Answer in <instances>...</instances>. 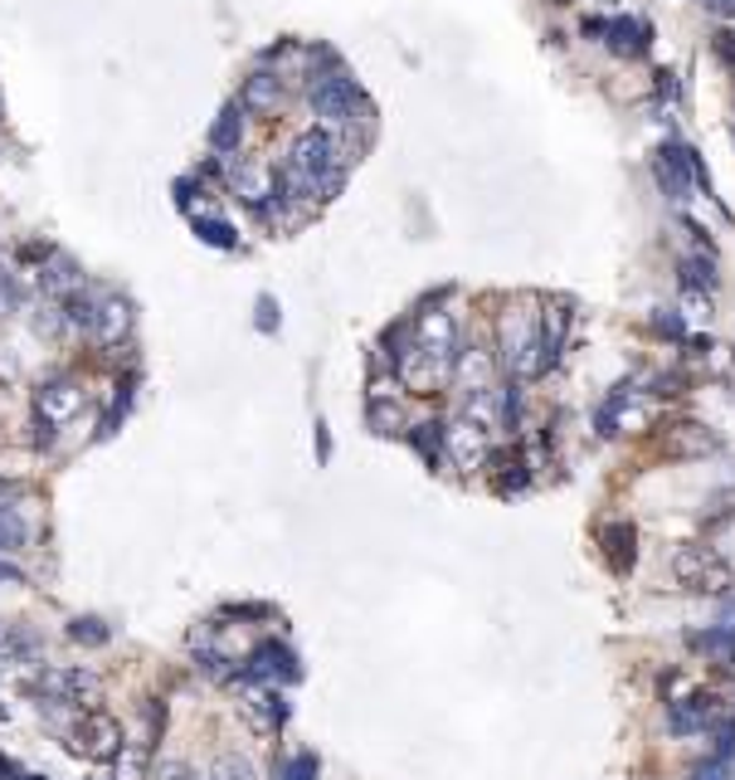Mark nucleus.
<instances>
[{"label":"nucleus","instance_id":"f257e3e1","mask_svg":"<svg viewBox=\"0 0 735 780\" xmlns=\"http://www.w3.org/2000/svg\"><path fill=\"white\" fill-rule=\"evenodd\" d=\"M346 181V146L332 132L312 127V132H298L283 156V171H278V186L292 205H322L332 201Z\"/></svg>","mask_w":735,"mask_h":780},{"label":"nucleus","instance_id":"f03ea898","mask_svg":"<svg viewBox=\"0 0 735 780\" xmlns=\"http://www.w3.org/2000/svg\"><path fill=\"white\" fill-rule=\"evenodd\" d=\"M497 366H507L511 381H536L546 376L541 361V312L511 308L497 322Z\"/></svg>","mask_w":735,"mask_h":780},{"label":"nucleus","instance_id":"7ed1b4c3","mask_svg":"<svg viewBox=\"0 0 735 780\" xmlns=\"http://www.w3.org/2000/svg\"><path fill=\"white\" fill-rule=\"evenodd\" d=\"M308 103H312L317 122H322V132H332V137H351V132H356V117L365 113L361 89H356V83H351L337 64L327 69V73H312Z\"/></svg>","mask_w":735,"mask_h":780},{"label":"nucleus","instance_id":"20e7f679","mask_svg":"<svg viewBox=\"0 0 735 780\" xmlns=\"http://www.w3.org/2000/svg\"><path fill=\"white\" fill-rule=\"evenodd\" d=\"M122 741H127V731L113 712H97V707H79V717H73V727L64 731V747L73 756H83V761H113L122 751Z\"/></svg>","mask_w":735,"mask_h":780},{"label":"nucleus","instance_id":"39448f33","mask_svg":"<svg viewBox=\"0 0 735 780\" xmlns=\"http://www.w3.org/2000/svg\"><path fill=\"white\" fill-rule=\"evenodd\" d=\"M30 692L40 698V707H89L97 702V678L83 668H44L30 682Z\"/></svg>","mask_w":735,"mask_h":780},{"label":"nucleus","instance_id":"423d86ee","mask_svg":"<svg viewBox=\"0 0 735 780\" xmlns=\"http://www.w3.org/2000/svg\"><path fill=\"white\" fill-rule=\"evenodd\" d=\"M83 406H89V390L73 381V376H54V381H44L34 390V410H40V424H49V430L79 420Z\"/></svg>","mask_w":735,"mask_h":780},{"label":"nucleus","instance_id":"0eeeda50","mask_svg":"<svg viewBox=\"0 0 735 780\" xmlns=\"http://www.w3.org/2000/svg\"><path fill=\"white\" fill-rule=\"evenodd\" d=\"M444 459H453L458 469H483L487 459H493V434L483 430V424H473L468 414L463 420H453L444 424Z\"/></svg>","mask_w":735,"mask_h":780},{"label":"nucleus","instance_id":"6e6552de","mask_svg":"<svg viewBox=\"0 0 735 780\" xmlns=\"http://www.w3.org/2000/svg\"><path fill=\"white\" fill-rule=\"evenodd\" d=\"M244 678H249V682H268V688H278V682H298V678H302V664H298V654H292L288 644L263 639L259 649L249 654V664H244Z\"/></svg>","mask_w":735,"mask_h":780},{"label":"nucleus","instance_id":"1a4fd4ad","mask_svg":"<svg viewBox=\"0 0 735 780\" xmlns=\"http://www.w3.org/2000/svg\"><path fill=\"white\" fill-rule=\"evenodd\" d=\"M410 341L420 351H428V357L453 361V351H458V322H453V312H444V308H428V312H420V322L410 327Z\"/></svg>","mask_w":735,"mask_h":780},{"label":"nucleus","instance_id":"9d476101","mask_svg":"<svg viewBox=\"0 0 735 780\" xmlns=\"http://www.w3.org/2000/svg\"><path fill=\"white\" fill-rule=\"evenodd\" d=\"M229 181H235L239 201H249L259 215L278 201V195H283V186H278V171L268 162H239L235 171H229Z\"/></svg>","mask_w":735,"mask_h":780},{"label":"nucleus","instance_id":"9b49d317","mask_svg":"<svg viewBox=\"0 0 735 780\" xmlns=\"http://www.w3.org/2000/svg\"><path fill=\"white\" fill-rule=\"evenodd\" d=\"M716 717H721V698H716V692H687L682 702L667 707V727L677 731V737H692V731L716 727Z\"/></svg>","mask_w":735,"mask_h":780},{"label":"nucleus","instance_id":"f8f14e48","mask_svg":"<svg viewBox=\"0 0 735 780\" xmlns=\"http://www.w3.org/2000/svg\"><path fill=\"white\" fill-rule=\"evenodd\" d=\"M448 381H458L463 396L497 386V357H493V351H483V347H458V351H453V376H448Z\"/></svg>","mask_w":735,"mask_h":780},{"label":"nucleus","instance_id":"ddd939ff","mask_svg":"<svg viewBox=\"0 0 735 780\" xmlns=\"http://www.w3.org/2000/svg\"><path fill=\"white\" fill-rule=\"evenodd\" d=\"M590 34H604V44L614 49V54H643L648 49V24H639V20H590L584 24Z\"/></svg>","mask_w":735,"mask_h":780},{"label":"nucleus","instance_id":"4468645a","mask_svg":"<svg viewBox=\"0 0 735 780\" xmlns=\"http://www.w3.org/2000/svg\"><path fill=\"white\" fill-rule=\"evenodd\" d=\"M599 546H604L609 566L619 571H633V556H639V532H633V522H604L599 527Z\"/></svg>","mask_w":735,"mask_h":780},{"label":"nucleus","instance_id":"2eb2a0df","mask_svg":"<svg viewBox=\"0 0 735 780\" xmlns=\"http://www.w3.org/2000/svg\"><path fill=\"white\" fill-rule=\"evenodd\" d=\"M395 381H375L371 386V406H365V420H371L375 434H400L404 414H400V396H395Z\"/></svg>","mask_w":735,"mask_h":780},{"label":"nucleus","instance_id":"dca6fc26","mask_svg":"<svg viewBox=\"0 0 735 780\" xmlns=\"http://www.w3.org/2000/svg\"><path fill=\"white\" fill-rule=\"evenodd\" d=\"M278 103H283V73H268V69L253 73L239 93L244 113H278Z\"/></svg>","mask_w":735,"mask_h":780},{"label":"nucleus","instance_id":"f3484780","mask_svg":"<svg viewBox=\"0 0 735 780\" xmlns=\"http://www.w3.org/2000/svg\"><path fill=\"white\" fill-rule=\"evenodd\" d=\"M566 332H570V308L566 302H546V312H541V361H546V371L560 361V351H566Z\"/></svg>","mask_w":735,"mask_h":780},{"label":"nucleus","instance_id":"a211bd4d","mask_svg":"<svg viewBox=\"0 0 735 780\" xmlns=\"http://www.w3.org/2000/svg\"><path fill=\"white\" fill-rule=\"evenodd\" d=\"M127 327H132V308H127V298H97V312H93V337L97 341H122L127 337Z\"/></svg>","mask_w":735,"mask_h":780},{"label":"nucleus","instance_id":"6ab92c4d","mask_svg":"<svg viewBox=\"0 0 735 780\" xmlns=\"http://www.w3.org/2000/svg\"><path fill=\"white\" fill-rule=\"evenodd\" d=\"M210 146L219 156H235L239 146H244V107L239 103H229L225 113H219V122L210 127Z\"/></svg>","mask_w":735,"mask_h":780},{"label":"nucleus","instance_id":"aec40b11","mask_svg":"<svg viewBox=\"0 0 735 780\" xmlns=\"http://www.w3.org/2000/svg\"><path fill=\"white\" fill-rule=\"evenodd\" d=\"M152 771V747H142V741H122V751L113 756V780H146Z\"/></svg>","mask_w":735,"mask_h":780},{"label":"nucleus","instance_id":"412c9836","mask_svg":"<svg viewBox=\"0 0 735 780\" xmlns=\"http://www.w3.org/2000/svg\"><path fill=\"white\" fill-rule=\"evenodd\" d=\"M40 284L49 298H69V292H79V268H73L64 254H54V259L40 268Z\"/></svg>","mask_w":735,"mask_h":780},{"label":"nucleus","instance_id":"4be33fe9","mask_svg":"<svg viewBox=\"0 0 735 780\" xmlns=\"http://www.w3.org/2000/svg\"><path fill=\"white\" fill-rule=\"evenodd\" d=\"M410 444L420 449V459L428 463V469H434V463L444 459V424H438V420H424V424H414V430H410Z\"/></svg>","mask_w":735,"mask_h":780},{"label":"nucleus","instance_id":"5701e85b","mask_svg":"<svg viewBox=\"0 0 735 780\" xmlns=\"http://www.w3.org/2000/svg\"><path fill=\"white\" fill-rule=\"evenodd\" d=\"M30 542V522L20 517V507H0V556L20 552Z\"/></svg>","mask_w":735,"mask_h":780},{"label":"nucleus","instance_id":"b1692460","mask_svg":"<svg viewBox=\"0 0 735 780\" xmlns=\"http://www.w3.org/2000/svg\"><path fill=\"white\" fill-rule=\"evenodd\" d=\"M692 649L696 654H712V658H726V664H735V629H696L692 634Z\"/></svg>","mask_w":735,"mask_h":780},{"label":"nucleus","instance_id":"393cba45","mask_svg":"<svg viewBox=\"0 0 735 780\" xmlns=\"http://www.w3.org/2000/svg\"><path fill=\"white\" fill-rule=\"evenodd\" d=\"M682 284H687L692 292H712L716 288L712 259H682Z\"/></svg>","mask_w":735,"mask_h":780},{"label":"nucleus","instance_id":"a878e982","mask_svg":"<svg viewBox=\"0 0 735 780\" xmlns=\"http://www.w3.org/2000/svg\"><path fill=\"white\" fill-rule=\"evenodd\" d=\"M706 449H712V434L702 424H682L677 439H672V454H706Z\"/></svg>","mask_w":735,"mask_h":780},{"label":"nucleus","instance_id":"bb28decb","mask_svg":"<svg viewBox=\"0 0 735 780\" xmlns=\"http://www.w3.org/2000/svg\"><path fill=\"white\" fill-rule=\"evenodd\" d=\"M200 780H253V766L244 761V756H219Z\"/></svg>","mask_w":735,"mask_h":780},{"label":"nucleus","instance_id":"cd10ccee","mask_svg":"<svg viewBox=\"0 0 735 780\" xmlns=\"http://www.w3.org/2000/svg\"><path fill=\"white\" fill-rule=\"evenodd\" d=\"M195 235L205 244H215V249H235V229L225 219H195Z\"/></svg>","mask_w":735,"mask_h":780},{"label":"nucleus","instance_id":"c85d7f7f","mask_svg":"<svg viewBox=\"0 0 735 780\" xmlns=\"http://www.w3.org/2000/svg\"><path fill=\"white\" fill-rule=\"evenodd\" d=\"M69 639L73 644H107V625H103V619H73Z\"/></svg>","mask_w":735,"mask_h":780},{"label":"nucleus","instance_id":"c756f323","mask_svg":"<svg viewBox=\"0 0 735 780\" xmlns=\"http://www.w3.org/2000/svg\"><path fill=\"white\" fill-rule=\"evenodd\" d=\"M278 780H317V756L312 751H298L283 766V771H278Z\"/></svg>","mask_w":735,"mask_h":780},{"label":"nucleus","instance_id":"7c9ffc66","mask_svg":"<svg viewBox=\"0 0 735 780\" xmlns=\"http://www.w3.org/2000/svg\"><path fill=\"white\" fill-rule=\"evenodd\" d=\"M731 771H735V761H721V756H706V761L692 771V780H731Z\"/></svg>","mask_w":735,"mask_h":780},{"label":"nucleus","instance_id":"2f4dec72","mask_svg":"<svg viewBox=\"0 0 735 780\" xmlns=\"http://www.w3.org/2000/svg\"><path fill=\"white\" fill-rule=\"evenodd\" d=\"M15 308H20V284H15V274H0V317L15 312Z\"/></svg>","mask_w":735,"mask_h":780},{"label":"nucleus","instance_id":"473e14b6","mask_svg":"<svg viewBox=\"0 0 735 780\" xmlns=\"http://www.w3.org/2000/svg\"><path fill=\"white\" fill-rule=\"evenodd\" d=\"M658 332H667V337H687V322H682L672 308H663L658 312Z\"/></svg>","mask_w":735,"mask_h":780},{"label":"nucleus","instance_id":"72a5a7b5","mask_svg":"<svg viewBox=\"0 0 735 780\" xmlns=\"http://www.w3.org/2000/svg\"><path fill=\"white\" fill-rule=\"evenodd\" d=\"M156 780H200V776H195L186 761H166V766H162V776H156Z\"/></svg>","mask_w":735,"mask_h":780},{"label":"nucleus","instance_id":"f704fd0d","mask_svg":"<svg viewBox=\"0 0 735 780\" xmlns=\"http://www.w3.org/2000/svg\"><path fill=\"white\" fill-rule=\"evenodd\" d=\"M20 493H24L20 483H6V479H0V507H15V503H20Z\"/></svg>","mask_w":735,"mask_h":780},{"label":"nucleus","instance_id":"c9c22d12","mask_svg":"<svg viewBox=\"0 0 735 780\" xmlns=\"http://www.w3.org/2000/svg\"><path fill=\"white\" fill-rule=\"evenodd\" d=\"M712 16H726V20H735V0H702Z\"/></svg>","mask_w":735,"mask_h":780},{"label":"nucleus","instance_id":"e433bc0d","mask_svg":"<svg viewBox=\"0 0 735 780\" xmlns=\"http://www.w3.org/2000/svg\"><path fill=\"white\" fill-rule=\"evenodd\" d=\"M317 454H322V463L332 459V434H327V424H317Z\"/></svg>","mask_w":735,"mask_h":780},{"label":"nucleus","instance_id":"4c0bfd02","mask_svg":"<svg viewBox=\"0 0 735 780\" xmlns=\"http://www.w3.org/2000/svg\"><path fill=\"white\" fill-rule=\"evenodd\" d=\"M716 54L726 59V64H735V34H721V40H716Z\"/></svg>","mask_w":735,"mask_h":780},{"label":"nucleus","instance_id":"58836bf2","mask_svg":"<svg viewBox=\"0 0 735 780\" xmlns=\"http://www.w3.org/2000/svg\"><path fill=\"white\" fill-rule=\"evenodd\" d=\"M0 780H30V776H24L15 761H6V756H0Z\"/></svg>","mask_w":735,"mask_h":780},{"label":"nucleus","instance_id":"ea45409f","mask_svg":"<svg viewBox=\"0 0 735 780\" xmlns=\"http://www.w3.org/2000/svg\"><path fill=\"white\" fill-rule=\"evenodd\" d=\"M259 327H263V332H268V327H273V302H268V298H259Z\"/></svg>","mask_w":735,"mask_h":780}]
</instances>
